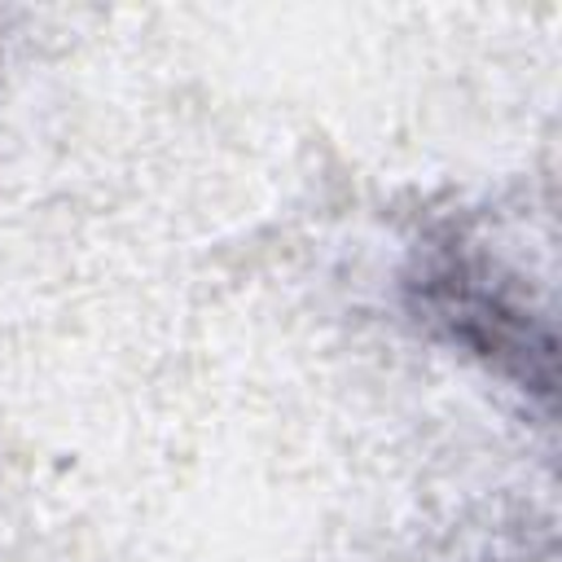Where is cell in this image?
<instances>
[{"label": "cell", "mask_w": 562, "mask_h": 562, "mask_svg": "<svg viewBox=\"0 0 562 562\" xmlns=\"http://www.w3.org/2000/svg\"><path fill=\"white\" fill-rule=\"evenodd\" d=\"M417 307L435 321L457 347L487 360L496 373L514 378L527 391L549 395L553 386V334L509 281H496V268L479 255L443 246L422 281H413Z\"/></svg>", "instance_id": "1"}]
</instances>
